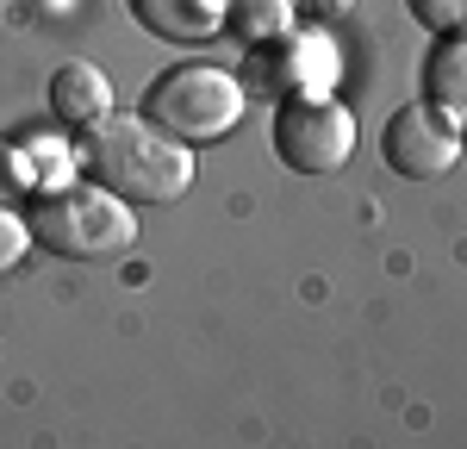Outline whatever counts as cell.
Instances as JSON below:
<instances>
[{
	"label": "cell",
	"instance_id": "6da1fadb",
	"mask_svg": "<svg viewBox=\"0 0 467 449\" xmlns=\"http://www.w3.org/2000/svg\"><path fill=\"white\" fill-rule=\"evenodd\" d=\"M75 144H81V175L112 187L131 206H169V200H181L193 187V144L169 138L162 125H150L144 112L112 107Z\"/></svg>",
	"mask_w": 467,
	"mask_h": 449
},
{
	"label": "cell",
	"instance_id": "7a4b0ae2",
	"mask_svg": "<svg viewBox=\"0 0 467 449\" xmlns=\"http://www.w3.org/2000/svg\"><path fill=\"white\" fill-rule=\"evenodd\" d=\"M26 219H32L37 250H50L63 262H100L138 244V206L100 182H69V187H50V193H32Z\"/></svg>",
	"mask_w": 467,
	"mask_h": 449
},
{
	"label": "cell",
	"instance_id": "3957f363",
	"mask_svg": "<svg viewBox=\"0 0 467 449\" xmlns=\"http://www.w3.org/2000/svg\"><path fill=\"white\" fill-rule=\"evenodd\" d=\"M250 107V88L237 69H218V63H175L150 81L144 94V119L162 125L181 144H218L237 131V119Z\"/></svg>",
	"mask_w": 467,
	"mask_h": 449
},
{
	"label": "cell",
	"instance_id": "277c9868",
	"mask_svg": "<svg viewBox=\"0 0 467 449\" xmlns=\"http://www.w3.org/2000/svg\"><path fill=\"white\" fill-rule=\"evenodd\" d=\"M337 75H343L337 37L306 32V26H293L275 44H250V57H244V88L268 100H324V94H337Z\"/></svg>",
	"mask_w": 467,
	"mask_h": 449
},
{
	"label": "cell",
	"instance_id": "5b68a950",
	"mask_svg": "<svg viewBox=\"0 0 467 449\" xmlns=\"http://www.w3.org/2000/svg\"><path fill=\"white\" fill-rule=\"evenodd\" d=\"M268 144L293 175H337L356 156V112L337 94H324V100H275Z\"/></svg>",
	"mask_w": 467,
	"mask_h": 449
},
{
	"label": "cell",
	"instance_id": "8992f818",
	"mask_svg": "<svg viewBox=\"0 0 467 449\" xmlns=\"http://www.w3.org/2000/svg\"><path fill=\"white\" fill-rule=\"evenodd\" d=\"M467 125L462 119H449L442 107H431L424 94L418 100H405V107L387 119V131H380V156H387V169L405 175V182H442L455 162H462V138Z\"/></svg>",
	"mask_w": 467,
	"mask_h": 449
},
{
	"label": "cell",
	"instance_id": "52a82bcc",
	"mask_svg": "<svg viewBox=\"0 0 467 449\" xmlns=\"http://www.w3.org/2000/svg\"><path fill=\"white\" fill-rule=\"evenodd\" d=\"M107 112H112L107 69H94L88 57L57 63V75H50V119H57L63 131H88V125H100Z\"/></svg>",
	"mask_w": 467,
	"mask_h": 449
},
{
	"label": "cell",
	"instance_id": "ba28073f",
	"mask_svg": "<svg viewBox=\"0 0 467 449\" xmlns=\"http://www.w3.org/2000/svg\"><path fill=\"white\" fill-rule=\"evenodd\" d=\"M125 6L162 44H206L224 32V13H231V0H125Z\"/></svg>",
	"mask_w": 467,
	"mask_h": 449
},
{
	"label": "cell",
	"instance_id": "9c48e42d",
	"mask_svg": "<svg viewBox=\"0 0 467 449\" xmlns=\"http://www.w3.org/2000/svg\"><path fill=\"white\" fill-rule=\"evenodd\" d=\"M424 100L467 125V32H442L424 57Z\"/></svg>",
	"mask_w": 467,
	"mask_h": 449
},
{
	"label": "cell",
	"instance_id": "30bf717a",
	"mask_svg": "<svg viewBox=\"0 0 467 449\" xmlns=\"http://www.w3.org/2000/svg\"><path fill=\"white\" fill-rule=\"evenodd\" d=\"M19 175H26V193L69 187L81 175V144L63 131H32V138H19Z\"/></svg>",
	"mask_w": 467,
	"mask_h": 449
},
{
	"label": "cell",
	"instance_id": "8fae6325",
	"mask_svg": "<svg viewBox=\"0 0 467 449\" xmlns=\"http://www.w3.org/2000/svg\"><path fill=\"white\" fill-rule=\"evenodd\" d=\"M293 26H299V0H231V13H224V32L244 44H275Z\"/></svg>",
	"mask_w": 467,
	"mask_h": 449
},
{
	"label": "cell",
	"instance_id": "7c38bea8",
	"mask_svg": "<svg viewBox=\"0 0 467 449\" xmlns=\"http://www.w3.org/2000/svg\"><path fill=\"white\" fill-rule=\"evenodd\" d=\"M405 13L424 26V32H467V0H405Z\"/></svg>",
	"mask_w": 467,
	"mask_h": 449
},
{
	"label": "cell",
	"instance_id": "4fadbf2b",
	"mask_svg": "<svg viewBox=\"0 0 467 449\" xmlns=\"http://www.w3.org/2000/svg\"><path fill=\"white\" fill-rule=\"evenodd\" d=\"M26 250H32V219L13 213V206H0V275H13L26 262Z\"/></svg>",
	"mask_w": 467,
	"mask_h": 449
},
{
	"label": "cell",
	"instance_id": "5bb4252c",
	"mask_svg": "<svg viewBox=\"0 0 467 449\" xmlns=\"http://www.w3.org/2000/svg\"><path fill=\"white\" fill-rule=\"evenodd\" d=\"M13 200H32V193H26V175H19V144L0 138V206H13Z\"/></svg>",
	"mask_w": 467,
	"mask_h": 449
},
{
	"label": "cell",
	"instance_id": "9a60e30c",
	"mask_svg": "<svg viewBox=\"0 0 467 449\" xmlns=\"http://www.w3.org/2000/svg\"><path fill=\"white\" fill-rule=\"evenodd\" d=\"M299 6H306V13H318V19H343L356 0H299Z\"/></svg>",
	"mask_w": 467,
	"mask_h": 449
}]
</instances>
